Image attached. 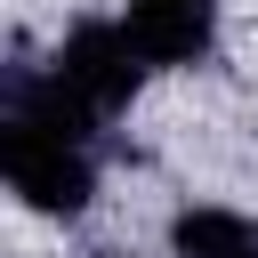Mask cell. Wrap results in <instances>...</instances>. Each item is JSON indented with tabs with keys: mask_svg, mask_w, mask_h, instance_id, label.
<instances>
[{
	"mask_svg": "<svg viewBox=\"0 0 258 258\" xmlns=\"http://www.w3.org/2000/svg\"><path fill=\"white\" fill-rule=\"evenodd\" d=\"M145 48H137V32L121 24V16H89V24H73L64 40H56V56H48V81L105 129V121H121L129 113V97L145 89Z\"/></svg>",
	"mask_w": 258,
	"mask_h": 258,
	"instance_id": "6da1fadb",
	"label": "cell"
},
{
	"mask_svg": "<svg viewBox=\"0 0 258 258\" xmlns=\"http://www.w3.org/2000/svg\"><path fill=\"white\" fill-rule=\"evenodd\" d=\"M121 24L137 32L145 64L169 73V64H202L210 40H218V0H121Z\"/></svg>",
	"mask_w": 258,
	"mask_h": 258,
	"instance_id": "7a4b0ae2",
	"label": "cell"
},
{
	"mask_svg": "<svg viewBox=\"0 0 258 258\" xmlns=\"http://www.w3.org/2000/svg\"><path fill=\"white\" fill-rule=\"evenodd\" d=\"M169 258H258V218L226 202H194L169 218Z\"/></svg>",
	"mask_w": 258,
	"mask_h": 258,
	"instance_id": "3957f363",
	"label": "cell"
},
{
	"mask_svg": "<svg viewBox=\"0 0 258 258\" xmlns=\"http://www.w3.org/2000/svg\"><path fill=\"white\" fill-rule=\"evenodd\" d=\"M97 258H129V250H97Z\"/></svg>",
	"mask_w": 258,
	"mask_h": 258,
	"instance_id": "277c9868",
	"label": "cell"
}]
</instances>
